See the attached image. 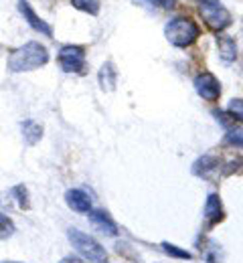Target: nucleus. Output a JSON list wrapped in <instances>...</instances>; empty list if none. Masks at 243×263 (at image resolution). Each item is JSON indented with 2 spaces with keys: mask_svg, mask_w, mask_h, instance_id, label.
Instances as JSON below:
<instances>
[{
  "mask_svg": "<svg viewBox=\"0 0 243 263\" xmlns=\"http://www.w3.org/2000/svg\"><path fill=\"white\" fill-rule=\"evenodd\" d=\"M162 251L166 253V255H171V257H176V259H193V253H189L186 249H180V247H176L173 243H162Z\"/></svg>",
  "mask_w": 243,
  "mask_h": 263,
  "instance_id": "16",
  "label": "nucleus"
},
{
  "mask_svg": "<svg viewBox=\"0 0 243 263\" xmlns=\"http://www.w3.org/2000/svg\"><path fill=\"white\" fill-rule=\"evenodd\" d=\"M14 223H12V219L10 217H6L4 213H0V239L4 241V239H10L12 235H14Z\"/></svg>",
  "mask_w": 243,
  "mask_h": 263,
  "instance_id": "17",
  "label": "nucleus"
},
{
  "mask_svg": "<svg viewBox=\"0 0 243 263\" xmlns=\"http://www.w3.org/2000/svg\"><path fill=\"white\" fill-rule=\"evenodd\" d=\"M225 144H231L235 148H243V128H231L225 134Z\"/></svg>",
  "mask_w": 243,
  "mask_h": 263,
  "instance_id": "19",
  "label": "nucleus"
},
{
  "mask_svg": "<svg viewBox=\"0 0 243 263\" xmlns=\"http://www.w3.org/2000/svg\"><path fill=\"white\" fill-rule=\"evenodd\" d=\"M10 195H12V198L16 200L18 209L27 211V209L31 206V202H29V191H27V186H25V184H16V186L10 191Z\"/></svg>",
  "mask_w": 243,
  "mask_h": 263,
  "instance_id": "15",
  "label": "nucleus"
},
{
  "mask_svg": "<svg viewBox=\"0 0 243 263\" xmlns=\"http://www.w3.org/2000/svg\"><path fill=\"white\" fill-rule=\"evenodd\" d=\"M207 263H215V255H213V253H211V255L207 257Z\"/></svg>",
  "mask_w": 243,
  "mask_h": 263,
  "instance_id": "24",
  "label": "nucleus"
},
{
  "mask_svg": "<svg viewBox=\"0 0 243 263\" xmlns=\"http://www.w3.org/2000/svg\"><path fill=\"white\" fill-rule=\"evenodd\" d=\"M8 263H14V261H8Z\"/></svg>",
  "mask_w": 243,
  "mask_h": 263,
  "instance_id": "25",
  "label": "nucleus"
},
{
  "mask_svg": "<svg viewBox=\"0 0 243 263\" xmlns=\"http://www.w3.org/2000/svg\"><path fill=\"white\" fill-rule=\"evenodd\" d=\"M87 215H89V221L102 231L104 235H109V237H116V235H118V227H116L114 219H111L105 211H94V209H91Z\"/></svg>",
  "mask_w": 243,
  "mask_h": 263,
  "instance_id": "10",
  "label": "nucleus"
},
{
  "mask_svg": "<svg viewBox=\"0 0 243 263\" xmlns=\"http://www.w3.org/2000/svg\"><path fill=\"white\" fill-rule=\"evenodd\" d=\"M217 43H219V57L225 63H233L237 59V43L231 36H219L217 34Z\"/></svg>",
  "mask_w": 243,
  "mask_h": 263,
  "instance_id": "12",
  "label": "nucleus"
},
{
  "mask_svg": "<svg viewBox=\"0 0 243 263\" xmlns=\"http://www.w3.org/2000/svg\"><path fill=\"white\" fill-rule=\"evenodd\" d=\"M152 4H156V6H160V8H164V10H171L176 6V0H150Z\"/></svg>",
  "mask_w": 243,
  "mask_h": 263,
  "instance_id": "22",
  "label": "nucleus"
},
{
  "mask_svg": "<svg viewBox=\"0 0 243 263\" xmlns=\"http://www.w3.org/2000/svg\"><path fill=\"white\" fill-rule=\"evenodd\" d=\"M164 34L169 39V43L174 45V47H189L193 45L197 39H199V25L193 21V18H186V16H174L166 23L164 27Z\"/></svg>",
  "mask_w": 243,
  "mask_h": 263,
  "instance_id": "2",
  "label": "nucleus"
},
{
  "mask_svg": "<svg viewBox=\"0 0 243 263\" xmlns=\"http://www.w3.org/2000/svg\"><path fill=\"white\" fill-rule=\"evenodd\" d=\"M18 10H21V14L25 16V21L35 29L36 33L47 34V36H53V29H51L43 18H39V16H36V12L33 10V6H31L27 0H18Z\"/></svg>",
  "mask_w": 243,
  "mask_h": 263,
  "instance_id": "7",
  "label": "nucleus"
},
{
  "mask_svg": "<svg viewBox=\"0 0 243 263\" xmlns=\"http://www.w3.org/2000/svg\"><path fill=\"white\" fill-rule=\"evenodd\" d=\"M219 166L221 164H219V160H217L215 156L205 154V156H201V158L193 164V174H195V176H201V178H209Z\"/></svg>",
  "mask_w": 243,
  "mask_h": 263,
  "instance_id": "11",
  "label": "nucleus"
},
{
  "mask_svg": "<svg viewBox=\"0 0 243 263\" xmlns=\"http://www.w3.org/2000/svg\"><path fill=\"white\" fill-rule=\"evenodd\" d=\"M75 8L89 12V14H98L100 12V0H71Z\"/></svg>",
  "mask_w": 243,
  "mask_h": 263,
  "instance_id": "18",
  "label": "nucleus"
},
{
  "mask_svg": "<svg viewBox=\"0 0 243 263\" xmlns=\"http://www.w3.org/2000/svg\"><path fill=\"white\" fill-rule=\"evenodd\" d=\"M21 130H23V138H25V142L29 146H35L36 142L43 138V128L36 122H33V120H25L21 124Z\"/></svg>",
  "mask_w": 243,
  "mask_h": 263,
  "instance_id": "14",
  "label": "nucleus"
},
{
  "mask_svg": "<svg viewBox=\"0 0 243 263\" xmlns=\"http://www.w3.org/2000/svg\"><path fill=\"white\" fill-rule=\"evenodd\" d=\"M65 202L71 211L75 213H89L91 211V198L87 193L79 191V189H71L65 193Z\"/></svg>",
  "mask_w": 243,
  "mask_h": 263,
  "instance_id": "9",
  "label": "nucleus"
},
{
  "mask_svg": "<svg viewBox=\"0 0 243 263\" xmlns=\"http://www.w3.org/2000/svg\"><path fill=\"white\" fill-rule=\"evenodd\" d=\"M67 237H69L73 249L87 261L94 263H105L107 261V251L105 247H102L94 237H89L87 233L79 229H69L67 231Z\"/></svg>",
  "mask_w": 243,
  "mask_h": 263,
  "instance_id": "3",
  "label": "nucleus"
},
{
  "mask_svg": "<svg viewBox=\"0 0 243 263\" xmlns=\"http://www.w3.org/2000/svg\"><path fill=\"white\" fill-rule=\"evenodd\" d=\"M47 61H49L47 47H43L36 41H31V43H27V45H23L10 53L8 69L12 73H25V71H35L39 67H43Z\"/></svg>",
  "mask_w": 243,
  "mask_h": 263,
  "instance_id": "1",
  "label": "nucleus"
},
{
  "mask_svg": "<svg viewBox=\"0 0 243 263\" xmlns=\"http://www.w3.org/2000/svg\"><path fill=\"white\" fill-rule=\"evenodd\" d=\"M195 91L207 101H215L221 96V83L213 73H201L195 77Z\"/></svg>",
  "mask_w": 243,
  "mask_h": 263,
  "instance_id": "6",
  "label": "nucleus"
},
{
  "mask_svg": "<svg viewBox=\"0 0 243 263\" xmlns=\"http://www.w3.org/2000/svg\"><path fill=\"white\" fill-rule=\"evenodd\" d=\"M203 217H205V221H207L209 227H213V225H217L219 221H223V217H225V211H223V202H221L219 195L211 193V195L207 197V202H205V213H203Z\"/></svg>",
  "mask_w": 243,
  "mask_h": 263,
  "instance_id": "8",
  "label": "nucleus"
},
{
  "mask_svg": "<svg viewBox=\"0 0 243 263\" xmlns=\"http://www.w3.org/2000/svg\"><path fill=\"white\" fill-rule=\"evenodd\" d=\"M98 79H100V87H102L104 91H114L116 81H118L116 67L111 65V63H104V65H102V69H100Z\"/></svg>",
  "mask_w": 243,
  "mask_h": 263,
  "instance_id": "13",
  "label": "nucleus"
},
{
  "mask_svg": "<svg viewBox=\"0 0 243 263\" xmlns=\"http://www.w3.org/2000/svg\"><path fill=\"white\" fill-rule=\"evenodd\" d=\"M227 111L233 116V120L243 122V99L241 98L231 99V101H229V105H227Z\"/></svg>",
  "mask_w": 243,
  "mask_h": 263,
  "instance_id": "20",
  "label": "nucleus"
},
{
  "mask_svg": "<svg viewBox=\"0 0 243 263\" xmlns=\"http://www.w3.org/2000/svg\"><path fill=\"white\" fill-rule=\"evenodd\" d=\"M199 12L209 29L215 33H221L231 25V14L219 0H199Z\"/></svg>",
  "mask_w": 243,
  "mask_h": 263,
  "instance_id": "4",
  "label": "nucleus"
},
{
  "mask_svg": "<svg viewBox=\"0 0 243 263\" xmlns=\"http://www.w3.org/2000/svg\"><path fill=\"white\" fill-rule=\"evenodd\" d=\"M59 263H87V259H83V257H75V255H67V257H63Z\"/></svg>",
  "mask_w": 243,
  "mask_h": 263,
  "instance_id": "23",
  "label": "nucleus"
},
{
  "mask_svg": "<svg viewBox=\"0 0 243 263\" xmlns=\"http://www.w3.org/2000/svg\"><path fill=\"white\" fill-rule=\"evenodd\" d=\"M213 114H215L217 122H221V124H223L225 128H229V124L233 122V116H231V114H225V111H219V109H215Z\"/></svg>",
  "mask_w": 243,
  "mask_h": 263,
  "instance_id": "21",
  "label": "nucleus"
},
{
  "mask_svg": "<svg viewBox=\"0 0 243 263\" xmlns=\"http://www.w3.org/2000/svg\"><path fill=\"white\" fill-rule=\"evenodd\" d=\"M59 65L65 73H79L85 65V51L75 45L63 47L59 51Z\"/></svg>",
  "mask_w": 243,
  "mask_h": 263,
  "instance_id": "5",
  "label": "nucleus"
}]
</instances>
